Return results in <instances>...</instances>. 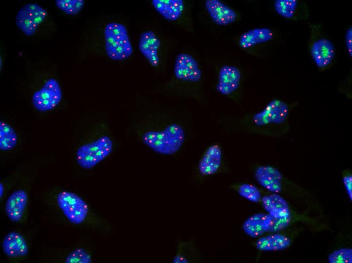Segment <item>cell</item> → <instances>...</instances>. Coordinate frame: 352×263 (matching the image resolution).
<instances>
[{
    "instance_id": "1",
    "label": "cell",
    "mask_w": 352,
    "mask_h": 263,
    "mask_svg": "<svg viewBox=\"0 0 352 263\" xmlns=\"http://www.w3.org/2000/svg\"><path fill=\"white\" fill-rule=\"evenodd\" d=\"M136 123L134 131L138 139L157 153L173 154L181 148L185 141V130L177 122L159 125L149 114Z\"/></svg>"
},
{
    "instance_id": "2",
    "label": "cell",
    "mask_w": 352,
    "mask_h": 263,
    "mask_svg": "<svg viewBox=\"0 0 352 263\" xmlns=\"http://www.w3.org/2000/svg\"><path fill=\"white\" fill-rule=\"evenodd\" d=\"M292 108V106L286 101L273 99L251 116L250 124L255 128L267 130L273 137L282 138L289 130Z\"/></svg>"
},
{
    "instance_id": "3",
    "label": "cell",
    "mask_w": 352,
    "mask_h": 263,
    "mask_svg": "<svg viewBox=\"0 0 352 263\" xmlns=\"http://www.w3.org/2000/svg\"><path fill=\"white\" fill-rule=\"evenodd\" d=\"M104 49L108 58L123 61L130 58L133 46L126 25L119 21L108 23L103 30Z\"/></svg>"
},
{
    "instance_id": "4",
    "label": "cell",
    "mask_w": 352,
    "mask_h": 263,
    "mask_svg": "<svg viewBox=\"0 0 352 263\" xmlns=\"http://www.w3.org/2000/svg\"><path fill=\"white\" fill-rule=\"evenodd\" d=\"M310 55L318 69L323 72L331 69L335 63L336 50L334 45L323 33L320 24L308 22Z\"/></svg>"
},
{
    "instance_id": "5",
    "label": "cell",
    "mask_w": 352,
    "mask_h": 263,
    "mask_svg": "<svg viewBox=\"0 0 352 263\" xmlns=\"http://www.w3.org/2000/svg\"><path fill=\"white\" fill-rule=\"evenodd\" d=\"M113 146V140L109 136L101 135L78 148L75 153L76 161L82 168L91 169L112 153Z\"/></svg>"
},
{
    "instance_id": "6",
    "label": "cell",
    "mask_w": 352,
    "mask_h": 263,
    "mask_svg": "<svg viewBox=\"0 0 352 263\" xmlns=\"http://www.w3.org/2000/svg\"><path fill=\"white\" fill-rule=\"evenodd\" d=\"M57 203L65 217L72 224H81L88 214L87 203L73 192L61 191L57 196Z\"/></svg>"
},
{
    "instance_id": "7",
    "label": "cell",
    "mask_w": 352,
    "mask_h": 263,
    "mask_svg": "<svg viewBox=\"0 0 352 263\" xmlns=\"http://www.w3.org/2000/svg\"><path fill=\"white\" fill-rule=\"evenodd\" d=\"M162 41L155 30L148 26L139 34L138 47L141 54L153 68H158L161 63Z\"/></svg>"
},
{
    "instance_id": "8",
    "label": "cell",
    "mask_w": 352,
    "mask_h": 263,
    "mask_svg": "<svg viewBox=\"0 0 352 263\" xmlns=\"http://www.w3.org/2000/svg\"><path fill=\"white\" fill-rule=\"evenodd\" d=\"M62 98V92L59 82L54 78H50L33 94L31 101L36 110L46 112L56 107Z\"/></svg>"
},
{
    "instance_id": "9",
    "label": "cell",
    "mask_w": 352,
    "mask_h": 263,
    "mask_svg": "<svg viewBox=\"0 0 352 263\" xmlns=\"http://www.w3.org/2000/svg\"><path fill=\"white\" fill-rule=\"evenodd\" d=\"M47 11L36 3H29L23 6L16 16V24L25 35L31 36L46 19Z\"/></svg>"
},
{
    "instance_id": "10",
    "label": "cell",
    "mask_w": 352,
    "mask_h": 263,
    "mask_svg": "<svg viewBox=\"0 0 352 263\" xmlns=\"http://www.w3.org/2000/svg\"><path fill=\"white\" fill-rule=\"evenodd\" d=\"M174 78L182 82H196L202 77L198 62L191 54L180 53L175 58L173 68Z\"/></svg>"
},
{
    "instance_id": "11",
    "label": "cell",
    "mask_w": 352,
    "mask_h": 263,
    "mask_svg": "<svg viewBox=\"0 0 352 263\" xmlns=\"http://www.w3.org/2000/svg\"><path fill=\"white\" fill-rule=\"evenodd\" d=\"M282 40L281 33L270 27H260L242 33L239 37L238 45L243 50H249L265 43H282Z\"/></svg>"
},
{
    "instance_id": "12",
    "label": "cell",
    "mask_w": 352,
    "mask_h": 263,
    "mask_svg": "<svg viewBox=\"0 0 352 263\" xmlns=\"http://www.w3.org/2000/svg\"><path fill=\"white\" fill-rule=\"evenodd\" d=\"M274 8L278 15L291 21L305 20L310 13L307 4L300 0H275Z\"/></svg>"
},
{
    "instance_id": "13",
    "label": "cell",
    "mask_w": 352,
    "mask_h": 263,
    "mask_svg": "<svg viewBox=\"0 0 352 263\" xmlns=\"http://www.w3.org/2000/svg\"><path fill=\"white\" fill-rule=\"evenodd\" d=\"M256 182L268 191L278 193L282 191L284 178L282 173L271 165H263L257 167L254 172Z\"/></svg>"
},
{
    "instance_id": "14",
    "label": "cell",
    "mask_w": 352,
    "mask_h": 263,
    "mask_svg": "<svg viewBox=\"0 0 352 263\" xmlns=\"http://www.w3.org/2000/svg\"><path fill=\"white\" fill-rule=\"evenodd\" d=\"M241 80V73L238 67L224 65L218 72L216 90L223 95H231L238 89Z\"/></svg>"
},
{
    "instance_id": "15",
    "label": "cell",
    "mask_w": 352,
    "mask_h": 263,
    "mask_svg": "<svg viewBox=\"0 0 352 263\" xmlns=\"http://www.w3.org/2000/svg\"><path fill=\"white\" fill-rule=\"evenodd\" d=\"M205 7L212 20L219 25L233 23L238 17L235 10L219 0H206Z\"/></svg>"
},
{
    "instance_id": "16",
    "label": "cell",
    "mask_w": 352,
    "mask_h": 263,
    "mask_svg": "<svg viewBox=\"0 0 352 263\" xmlns=\"http://www.w3.org/2000/svg\"><path fill=\"white\" fill-rule=\"evenodd\" d=\"M151 6L165 20L177 22L183 16L185 4L183 0H151Z\"/></svg>"
},
{
    "instance_id": "17",
    "label": "cell",
    "mask_w": 352,
    "mask_h": 263,
    "mask_svg": "<svg viewBox=\"0 0 352 263\" xmlns=\"http://www.w3.org/2000/svg\"><path fill=\"white\" fill-rule=\"evenodd\" d=\"M28 201L26 192L22 189L14 191L8 197L5 210L9 219L13 222H19L23 216Z\"/></svg>"
},
{
    "instance_id": "18",
    "label": "cell",
    "mask_w": 352,
    "mask_h": 263,
    "mask_svg": "<svg viewBox=\"0 0 352 263\" xmlns=\"http://www.w3.org/2000/svg\"><path fill=\"white\" fill-rule=\"evenodd\" d=\"M222 159V151L217 144H212L206 150L199 162L198 168L203 176H211L219 169Z\"/></svg>"
},
{
    "instance_id": "19",
    "label": "cell",
    "mask_w": 352,
    "mask_h": 263,
    "mask_svg": "<svg viewBox=\"0 0 352 263\" xmlns=\"http://www.w3.org/2000/svg\"><path fill=\"white\" fill-rule=\"evenodd\" d=\"M5 254L11 258H18L25 256L28 252L27 242L23 236L16 231L7 234L2 244Z\"/></svg>"
},
{
    "instance_id": "20",
    "label": "cell",
    "mask_w": 352,
    "mask_h": 263,
    "mask_svg": "<svg viewBox=\"0 0 352 263\" xmlns=\"http://www.w3.org/2000/svg\"><path fill=\"white\" fill-rule=\"evenodd\" d=\"M272 216L269 214L258 213L248 217L242 225V229L249 236L256 238L267 232Z\"/></svg>"
},
{
    "instance_id": "21",
    "label": "cell",
    "mask_w": 352,
    "mask_h": 263,
    "mask_svg": "<svg viewBox=\"0 0 352 263\" xmlns=\"http://www.w3.org/2000/svg\"><path fill=\"white\" fill-rule=\"evenodd\" d=\"M261 201L263 208L273 217H283L290 214L288 203L277 193L265 195Z\"/></svg>"
},
{
    "instance_id": "22",
    "label": "cell",
    "mask_w": 352,
    "mask_h": 263,
    "mask_svg": "<svg viewBox=\"0 0 352 263\" xmlns=\"http://www.w3.org/2000/svg\"><path fill=\"white\" fill-rule=\"evenodd\" d=\"M290 243L291 241L287 236L280 234H274L259 238L255 246L259 250L271 251L284 249Z\"/></svg>"
},
{
    "instance_id": "23",
    "label": "cell",
    "mask_w": 352,
    "mask_h": 263,
    "mask_svg": "<svg viewBox=\"0 0 352 263\" xmlns=\"http://www.w3.org/2000/svg\"><path fill=\"white\" fill-rule=\"evenodd\" d=\"M18 143V136L14 128L3 120L0 121V150L9 151L13 149Z\"/></svg>"
},
{
    "instance_id": "24",
    "label": "cell",
    "mask_w": 352,
    "mask_h": 263,
    "mask_svg": "<svg viewBox=\"0 0 352 263\" xmlns=\"http://www.w3.org/2000/svg\"><path fill=\"white\" fill-rule=\"evenodd\" d=\"M57 7L65 14L74 16L79 13L84 6L83 0H56Z\"/></svg>"
},
{
    "instance_id": "25",
    "label": "cell",
    "mask_w": 352,
    "mask_h": 263,
    "mask_svg": "<svg viewBox=\"0 0 352 263\" xmlns=\"http://www.w3.org/2000/svg\"><path fill=\"white\" fill-rule=\"evenodd\" d=\"M238 192L240 196L251 202H258L261 199V194L259 189L250 183L240 185L238 187Z\"/></svg>"
},
{
    "instance_id": "26",
    "label": "cell",
    "mask_w": 352,
    "mask_h": 263,
    "mask_svg": "<svg viewBox=\"0 0 352 263\" xmlns=\"http://www.w3.org/2000/svg\"><path fill=\"white\" fill-rule=\"evenodd\" d=\"M66 263H91L92 257L88 252L82 248L71 251L66 257Z\"/></svg>"
},
{
    "instance_id": "27",
    "label": "cell",
    "mask_w": 352,
    "mask_h": 263,
    "mask_svg": "<svg viewBox=\"0 0 352 263\" xmlns=\"http://www.w3.org/2000/svg\"><path fill=\"white\" fill-rule=\"evenodd\" d=\"M330 263H351L352 249L343 248L335 250L328 256Z\"/></svg>"
},
{
    "instance_id": "28",
    "label": "cell",
    "mask_w": 352,
    "mask_h": 263,
    "mask_svg": "<svg viewBox=\"0 0 352 263\" xmlns=\"http://www.w3.org/2000/svg\"><path fill=\"white\" fill-rule=\"evenodd\" d=\"M291 220L290 214L283 217H272L267 232L274 233L284 229L290 224Z\"/></svg>"
},
{
    "instance_id": "29",
    "label": "cell",
    "mask_w": 352,
    "mask_h": 263,
    "mask_svg": "<svg viewBox=\"0 0 352 263\" xmlns=\"http://www.w3.org/2000/svg\"><path fill=\"white\" fill-rule=\"evenodd\" d=\"M352 75L351 71L347 77L340 81L337 85L338 92L344 95L348 99L351 100L352 98Z\"/></svg>"
},
{
    "instance_id": "30",
    "label": "cell",
    "mask_w": 352,
    "mask_h": 263,
    "mask_svg": "<svg viewBox=\"0 0 352 263\" xmlns=\"http://www.w3.org/2000/svg\"><path fill=\"white\" fill-rule=\"evenodd\" d=\"M344 41L346 52L351 58L352 56V27L351 26L346 30Z\"/></svg>"
},
{
    "instance_id": "31",
    "label": "cell",
    "mask_w": 352,
    "mask_h": 263,
    "mask_svg": "<svg viewBox=\"0 0 352 263\" xmlns=\"http://www.w3.org/2000/svg\"><path fill=\"white\" fill-rule=\"evenodd\" d=\"M342 182L350 201L352 200V176L345 173L342 177Z\"/></svg>"
},
{
    "instance_id": "32",
    "label": "cell",
    "mask_w": 352,
    "mask_h": 263,
    "mask_svg": "<svg viewBox=\"0 0 352 263\" xmlns=\"http://www.w3.org/2000/svg\"><path fill=\"white\" fill-rule=\"evenodd\" d=\"M174 263H187L188 262V260L181 255H176L172 261Z\"/></svg>"
},
{
    "instance_id": "33",
    "label": "cell",
    "mask_w": 352,
    "mask_h": 263,
    "mask_svg": "<svg viewBox=\"0 0 352 263\" xmlns=\"http://www.w3.org/2000/svg\"><path fill=\"white\" fill-rule=\"evenodd\" d=\"M4 190H5V188H4V185L2 183H0V197H1V198H2L3 195V194L4 193V191H5Z\"/></svg>"
}]
</instances>
